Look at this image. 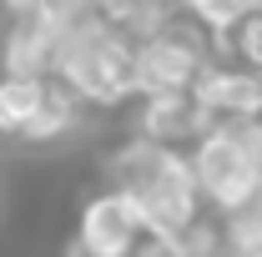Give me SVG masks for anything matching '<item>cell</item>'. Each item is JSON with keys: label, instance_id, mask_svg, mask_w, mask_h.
I'll return each instance as SVG.
<instances>
[{"label": "cell", "instance_id": "13", "mask_svg": "<svg viewBox=\"0 0 262 257\" xmlns=\"http://www.w3.org/2000/svg\"><path fill=\"white\" fill-rule=\"evenodd\" d=\"M242 10H262V0H242Z\"/></svg>", "mask_w": 262, "mask_h": 257}, {"label": "cell", "instance_id": "1", "mask_svg": "<svg viewBox=\"0 0 262 257\" xmlns=\"http://www.w3.org/2000/svg\"><path fill=\"white\" fill-rule=\"evenodd\" d=\"M106 187L126 197L136 207V217L146 227V237H177L182 227H192L202 217V197H196V182L187 172V157L182 146H162L141 131L121 136L106 157Z\"/></svg>", "mask_w": 262, "mask_h": 257}, {"label": "cell", "instance_id": "4", "mask_svg": "<svg viewBox=\"0 0 262 257\" xmlns=\"http://www.w3.org/2000/svg\"><path fill=\"white\" fill-rule=\"evenodd\" d=\"M207 40H212V35L202 31V26H192L187 15H171L157 35L131 40V101L192 91L196 71L212 56Z\"/></svg>", "mask_w": 262, "mask_h": 257}, {"label": "cell", "instance_id": "11", "mask_svg": "<svg viewBox=\"0 0 262 257\" xmlns=\"http://www.w3.org/2000/svg\"><path fill=\"white\" fill-rule=\"evenodd\" d=\"M222 56H227L232 66L262 76V10H247V15L222 35Z\"/></svg>", "mask_w": 262, "mask_h": 257}, {"label": "cell", "instance_id": "12", "mask_svg": "<svg viewBox=\"0 0 262 257\" xmlns=\"http://www.w3.org/2000/svg\"><path fill=\"white\" fill-rule=\"evenodd\" d=\"M40 0H0V15H20V10H31Z\"/></svg>", "mask_w": 262, "mask_h": 257}, {"label": "cell", "instance_id": "7", "mask_svg": "<svg viewBox=\"0 0 262 257\" xmlns=\"http://www.w3.org/2000/svg\"><path fill=\"white\" fill-rule=\"evenodd\" d=\"M56 61V31L51 20L40 15V5L20 10V15H5L0 26V76H51Z\"/></svg>", "mask_w": 262, "mask_h": 257}, {"label": "cell", "instance_id": "14", "mask_svg": "<svg viewBox=\"0 0 262 257\" xmlns=\"http://www.w3.org/2000/svg\"><path fill=\"white\" fill-rule=\"evenodd\" d=\"M76 5H86V0H76Z\"/></svg>", "mask_w": 262, "mask_h": 257}, {"label": "cell", "instance_id": "10", "mask_svg": "<svg viewBox=\"0 0 262 257\" xmlns=\"http://www.w3.org/2000/svg\"><path fill=\"white\" fill-rule=\"evenodd\" d=\"M46 96V76H0V136L15 141L20 126L35 116V106Z\"/></svg>", "mask_w": 262, "mask_h": 257}, {"label": "cell", "instance_id": "9", "mask_svg": "<svg viewBox=\"0 0 262 257\" xmlns=\"http://www.w3.org/2000/svg\"><path fill=\"white\" fill-rule=\"evenodd\" d=\"M207 126H212V116L192 101V91H182V96H151V101H141V111H136V131L151 136V141H162V146H192Z\"/></svg>", "mask_w": 262, "mask_h": 257}, {"label": "cell", "instance_id": "5", "mask_svg": "<svg viewBox=\"0 0 262 257\" xmlns=\"http://www.w3.org/2000/svg\"><path fill=\"white\" fill-rule=\"evenodd\" d=\"M146 237V227L136 217L126 197L116 187H101L76 207V232H71V247L86 257H131L136 242Z\"/></svg>", "mask_w": 262, "mask_h": 257}, {"label": "cell", "instance_id": "3", "mask_svg": "<svg viewBox=\"0 0 262 257\" xmlns=\"http://www.w3.org/2000/svg\"><path fill=\"white\" fill-rule=\"evenodd\" d=\"M187 172L196 182L202 207H212V217L247 207L252 197H262V161L252 157V146L242 141V131L232 121H212L192 146H182Z\"/></svg>", "mask_w": 262, "mask_h": 257}, {"label": "cell", "instance_id": "6", "mask_svg": "<svg viewBox=\"0 0 262 257\" xmlns=\"http://www.w3.org/2000/svg\"><path fill=\"white\" fill-rule=\"evenodd\" d=\"M192 101L212 116V121H242V116H262V76L242 71L232 61H212L196 71Z\"/></svg>", "mask_w": 262, "mask_h": 257}, {"label": "cell", "instance_id": "2", "mask_svg": "<svg viewBox=\"0 0 262 257\" xmlns=\"http://www.w3.org/2000/svg\"><path fill=\"white\" fill-rule=\"evenodd\" d=\"M51 76L76 91L86 111H121L131 101V35L101 15H76L56 40Z\"/></svg>", "mask_w": 262, "mask_h": 257}, {"label": "cell", "instance_id": "8", "mask_svg": "<svg viewBox=\"0 0 262 257\" xmlns=\"http://www.w3.org/2000/svg\"><path fill=\"white\" fill-rule=\"evenodd\" d=\"M81 121H86V106L76 101V91H71V86H61L56 76H46V96H40V106H35V116L20 126L15 146L51 152V146H61L71 131H81Z\"/></svg>", "mask_w": 262, "mask_h": 257}]
</instances>
